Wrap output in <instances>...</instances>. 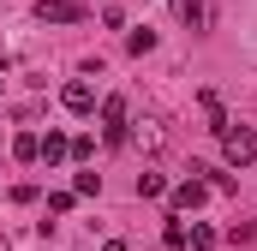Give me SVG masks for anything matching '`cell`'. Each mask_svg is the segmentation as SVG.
<instances>
[{"mask_svg":"<svg viewBox=\"0 0 257 251\" xmlns=\"http://www.w3.org/2000/svg\"><path fill=\"white\" fill-rule=\"evenodd\" d=\"M72 197H102V174H78L72 180Z\"/></svg>","mask_w":257,"mask_h":251,"instance_id":"12","label":"cell"},{"mask_svg":"<svg viewBox=\"0 0 257 251\" xmlns=\"http://www.w3.org/2000/svg\"><path fill=\"white\" fill-rule=\"evenodd\" d=\"M227 239H233V245H251V239H257V221H233Z\"/></svg>","mask_w":257,"mask_h":251,"instance_id":"16","label":"cell"},{"mask_svg":"<svg viewBox=\"0 0 257 251\" xmlns=\"http://www.w3.org/2000/svg\"><path fill=\"white\" fill-rule=\"evenodd\" d=\"M215 239H221V233H215V227H203V221L186 233V245H192V251H215Z\"/></svg>","mask_w":257,"mask_h":251,"instance_id":"11","label":"cell"},{"mask_svg":"<svg viewBox=\"0 0 257 251\" xmlns=\"http://www.w3.org/2000/svg\"><path fill=\"white\" fill-rule=\"evenodd\" d=\"M126 48H132V54H150V48H156V30H132Z\"/></svg>","mask_w":257,"mask_h":251,"instance_id":"15","label":"cell"},{"mask_svg":"<svg viewBox=\"0 0 257 251\" xmlns=\"http://www.w3.org/2000/svg\"><path fill=\"white\" fill-rule=\"evenodd\" d=\"M36 18L42 24H84L90 6H78V0H36Z\"/></svg>","mask_w":257,"mask_h":251,"instance_id":"2","label":"cell"},{"mask_svg":"<svg viewBox=\"0 0 257 251\" xmlns=\"http://www.w3.org/2000/svg\"><path fill=\"white\" fill-rule=\"evenodd\" d=\"M138 197H168V180L162 174H138Z\"/></svg>","mask_w":257,"mask_h":251,"instance_id":"13","label":"cell"},{"mask_svg":"<svg viewBox=\"0 0 257 251\" xmlns=\"http://www.w3.org/2000/svg\"><path fill=\"white\" fill-rule=\"evenodd\" d=\"M0 251H12V245H6V233H0Z\"/></svg>","mask_w":257,"mask_h":251,"instance_id":"18","label":"cell"},{"mask_svg":"<svg viewBox=\"0 0 257 251\" xmlns=\"http://www.w3.org/2000/svg\"><path fill=\"white\" fill-rule=\"evenodd\" d=\"M66 156H72V138H66V132H48V138H42V162L54 168V162H66Z\"/></svg>","mask_w":257,"mask_h":251,"instance_id":"9","label":"cell"},{"mask_svg":"<svg viewBox=\"0 0 257 251\" xmlns=\"http://www.w3.org/2000/svg\"><path fill=\"white\" fill-rule=\"evenodd\" d=\"M60 108L66 114H90V108H96V90H90L84 78H72V84L60 90Z\"/></svg>","mask_w":257,"mask_h":251,"instance_id":"6","label":"cell"},{"mask_svg":"<svg viewBox=\"0 0 257 251\" xmlns=\"http://www.w3.org/2000/svg\"><path fill=\"white\" fill-rule=\"evenodd\" d=\"M168 197H174V215H192L197 203L209 197V186H203V180H197V174H192V180H180V186L168 191Z\"/></svg>","mask_w":257,"mask_h":251,"instance_id":"5","label":"cell"},{"mask_svg":"<svg viewBox=\"0 0 257 251\" xmlns=\"http://www.w3.org/2000/svg\"><path fill=\"white\" fill-rule=\"evenodd\" d=\"M162 239H168V251H186V221H180V215H174V221H168V227H162Z\"/></svg>","mask_w":257,"mask_h":251,"instance_id":"14","label":"cell"},{"mask_svg":"<svg viewBox=\"0 0 257 251\" xmlns=\"http://www.w3.org/2000/svg\"><path fill=\"white\" fill-rule=\"evenodd\" d=\"M215 138H221V156H227V168H251V162H257V132H251V126H233V120H227Z\"/></svg>","mask_w":257,"mask_h":251,"instance_id":"1","label":"cell"},{"mask_svg":"<svg viewBox=\"0 0 257 251\" xmlns=\"http://www.w3.org/2000/svg\"><path fill=\"white\" fill-rule=\"evenodd\" d=\"M197 108H203L209 132H221V126H227V108H221V96H215V90H203V96H197Z\"/></svg>","mask_w":257,"mask_h":251,"instance_id":"8","label":"cell"},{"mask_svg":"<svg viewBox=\"0 0 257 251\" xmlns=\"http://www.w3.org/2000/svg\"><path fill=\"white\" fill-rule=\"evenodd\" d=\"M102 251H126V239H108V245H102Z\"/></svg>","mask_w":257,"mask_h":251,"instance_id":"17","label":"cell"},{"mask_svg":"<svg viewBox=\"0 0 257 251\" xmlns=\"http://www.w3.org/2000/svg\"><path fill=\"white\" fill-rule=\"evenodd\" d=\"M126 138L138 144V150H150V156H156V150H168V126H162V120H132Z\"/></svg>","mask_w":257,"mask_h":251,"instance_id":"4","label":"cell"},{"mask_svg":"<svg viewBox=\"0 0 257 251\" xmlns=\"http://www.w3.org/2000/svg\"><path fill=\"white\" fill-rule=\"evenodd\" d=\"M126 126H132L126 96H108V102H102V132H108V144H126Z\"/></svg>","mask_w":257,"mask_h":251,"instance_id":"3","label":"cell"},{"mask_svg":"<svg viewBox=\"0 0 257 251\" xmlns=\"http://www.w3.org/2000/svg\"><path fill=\"white\" fill-rule=\"evenodd\" d=\"M12 156H18V162H42V138H36V132H18V138H12Z\"/></svg>","mask_w":257,"mask_h":251,"instance_id":"10","label":"cell"},{"mask_svg":"<svg viewBox=\"0 0 257 251\" xmlns=\"http://www.w3.org/2000/svg\"><path fill=\"white\" fill-rule=\"evenodd\" d=\"M174 18L192 24V30H203V24H209V0H174Z\"/></svg>","mask_w":257,"mask_h":251,"instance_id":"7","label":"cell"}]
</instances>
